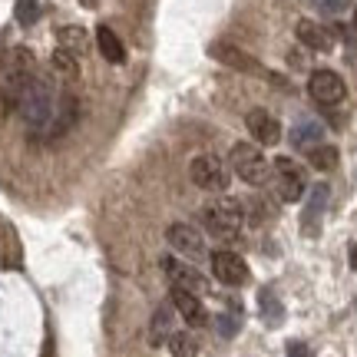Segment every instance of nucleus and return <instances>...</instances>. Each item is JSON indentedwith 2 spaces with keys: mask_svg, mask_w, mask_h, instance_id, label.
<instances>
[{
  "mask_svg": "<svg viewBox=\"0 0 357 357\" xmlns=\"http://www.w3.org/2000/svg\"><path fill=\"white\" fill-rule=\"evenodd\" d=\"M258 314L265 321L268 328H278L281 321H284V305H281V298L275 294V288H258Z\"/></svg>",
  "mask_w": 357,
  "mask_h": 357,
  "instance_id": "nucleus-15",
  "label": "nucleus"
},
{
  "mask_svg": "<svg viewBox=\"0 0 357 357\" xmlns=\"http://www.w3.org/2000/svg\"><path fill=\"white\" fill-rule=\"evenodd\" d=\"M354 30H357V7H354Z\"/></svg>",
  "mask_w": 357,
  "mask_h": 357,
  "instance_id": "nucleus-28",
  "label": "nucleus"
},
{
  "mask_svg": "<svg viewBox=\"0 0 357 357\" xmlns=\"http://www.w3.org/2000/svg\"><path fill=\"white\" fill-rule=\"evenodd\" d=\"M208 53L215 56L218 63H225L229 70H238V73H248V77H261V79H275L271 73H268L265 66L258 63L255 56H248L245 50H238V47H231V43H212L208 47Z\"/></svg>",
  "mask_w": 357,
  "mask_h": 357,
  "instance_id": "nucleus-8",
  "label": "nucleus"
},
{
  "mask_svg": "<svg viewBox=\"0 0 357 357\" xmlns=\"http://www.w3.org/2000/svg\"><path fill=\"white\" fill-rule=\"evenodd\" d=\"M169 301L176 305V311L185 318V324L189 328H202L205 321H208V314H205V307H202V301L195 298L192 291H182V288H172L169 291Z\"/></svg>",
  "mask_w": 357,
  "mask_h": 357,
  "instance_id": "nucleus-13",
  "label": "nucleus"
},
{
  "mask_svg": "<svg viewBox=\"0 0 357 357\" xmlns=\"http://www.w3.org/2000/svg\"><path fill=\"white\" fill-rule=\"evenodd\" d=\"M212 271H215L218 281H225V284H248V265H245L242 255H235V252H215L212 255Z\"/></svg>",
  "mask_w": 357,
  "mask_h": 357,
  "instance_id": "nucleus-11",
  "label": "nucleus"
},
{
  "mask_svg": "<svg viewBox=\"0 0 357 357\" xmlns=\"http://www.w3.org/2000/svg\"><path fill=\"white\" fill-rule=\"evenodd\" d=\"M294 33H298V40L305 43L307 50H318V53H328L334 47L331 33L324 30L321 24H314V20H298V26H294Z\"/></svg>",
  "mask_w": 357,
  "mask_h": 357,
  "instance_id": "nucleus-14",
  "label": "nucleus"
},
{
  "mask_svg": "<svg viewBox=\"0 0 357 357\" xmlns=\"http://www.w3.org/2000/svg\"><path fill=\"white\" fill-rule=\"evenodd\" d=\"M231 172L242 182H248V185H265L268 176H271V166L252 142H238L231 149Z\"/></svg>",
  "mask_w": 357,
  "mask_h": 357,
  "instance_id": "nucleus-3",
  "label": "nucleus"
},
{
  "mask_svg": "<svg viewBox=\"0 0 357 357\" xmlns=\"http://www.w3.org/2000/svg\"><path fill=\"white\" fill-rule=\"evenodd\" d=\"M96 47H100L102 60H109V63H126V47H123V40L116 37L109 26H96Z\"/></svg>",
  "mask_w": 357,
  "mask_h": 357,
  "instance_id": "nucleus-16",
  "label": "nucleus"
},
{
  "mask_svg": "<svg viewBox=\"0 0 357 357\" xmlns=\"http://www.w3.org/2000/svg\"><path fill=\"white\" fill-rule=\"evenodd\" d=\"M351 268L357 271V245H351Z\"/></svg>",
  "mask_w": 357,
  "mask_h": 357,
  "instance_id": "nucleus-27",
  "label": "nucleus"
},
{
  "mask_svg": "<svg viewBox=\"0 0 357 357\" xmlns=\"http://www.w3.org/2000/svg\"><path fill=\"white\" fill-rule=\"evenodd\" d=\"M307 93H311V100L321 102V106H337V102L347 96V86L334 70H314L311 79H307Z\"/></svg>",
  "mask_w": 357,
  "mask_h": 357,
  "instance_id": "nucleus-7",
  "label": "nucleus"
},
{
  "mask_svg": "<svg viewBox=\"0 0 357 357\" xmlns=\"http://www.w3.org/2000/svg\"><path fill=\"white\" fill-rule=\"evenodd\" d=\"M311 7L318 13H324V17H341V13H347L354 7V0H311Z\"/></svg>",
  "mask_w": 357,
  "mask_h": 357,
  "instance_id": "nucleus-25",
  "label": "nucleus"
},
{
  "mask_svg": "<svg viewBox=\"0 0 357 357\" xmlns=\"http://www.w3.org/2000/svg\"><path fill=\"white\" fill-rule=\"evenodd\" d=\"M271 172H275V185H278L281 202H298V199L305 195V169L298 166L294 159L278 155L275 166H271Z\"/></svg>",
  "mask_w": 357,
  "mask_h": 357,
  "instance_id": "nucleus-5",
  "label": "nucleus"
},
{
  "mask_svg": "<svg viewBox=\"0 0 357 357\" xmlns=\"http://www.w3.org/2000/svg\"><path fill=\"white\" fill-rule=\"evenodd\" d=\"M245 126H248V132H252L255 142H261V146H275V142L281 139V123L268 113V109H252V113L245 116Z\"/></svg>",
  "mask_w": 357,
  "mask_h": 357,
  "instance_id": "nucleus-12",
  "label": "nucleus"
},
{
  "mask_svg": "<svg viewBox=\"0 0 357 357\" xmlns=\"http://www.w3.org/2000/svg\"><path fill=\"white\" fill-rule=\"evenodd\" d=\"M215 331L222 334V337H235V334L242 331V314L238 311H225V314H218L215 318Z\"/></svg>",
  "mask_w": 357,
  "mask_h": 357,
  "instance_id": "nucleus-24",
  "label": "nucleus"
},
{
  "mask_svg": "<svg viewBox=\"0 0 357 357\" xmlns=\"http://www.w3.org/2000/svg\"><path fill=\"white\" fill-rule=\"evenodd\" d=\"M189 176H192V182L205 192H225L229 189V178H231L229 169L222 166V159H218V155H208V153L192 159Z\"/></svg>",
  "mask_w": 357,
  "mask_h": 357,
  "instance_id": "nucleus-4",
  "label": "nucleus"
},
{
  "mask_svg": "<svg viewBox=\"0 0 357 357\" xmlns=\"http://www.w3.org/2000/svg\"><path fill=\"white\" fill-rule=\"evenodd\" d=\"M172 331H176V328H172V307L162 305L159 311H155L153 328H149V344H153V347L166 344L169 337H172Z\"/></svg>",
  "mask_w": 357,
  "mask_h": 357,
  "instance_id": "nucleus-18",
  "label": "nucleus"
},
{
  "mask_svg": "<svg viewBox=\"0 0 357 357\" xmlns=\"http://www.w3.org/2000/svg\"><path fill=\"white\" fill-rule=\"evenodd\" d=\"M288 357H311V347L305 341H288Z\"/></svg>",
  "mask_w": 357,
  "mask_h": 357,
  "instance_id": "nucleus-26",
  "label": "nucleus"
},
{
  "mask_svg": "<svg viewBox=\"0 0 357 357\" xmlns=\"http://www.w3.org/2000/svg\"><path fill=\"white\" fill-rule=\"evenodd\" d=\"M307 162H311L314 169H321V172H328V169L337 166V149L318 142V146H311V149H307Z\"/></svg>",
  "mask_w": 357,
  "mask_h": 357,
  "instance_id": "nucleus-20",
  "label": "nucleus"
},
{
  "mask_svg": "<svg viewBox=\"0 0 357 357\" xmlns=\"http://www.w3.org/2000/svg\"><path fill=\"white\" fill-rule=\"evenodd\" d=\"M172 357H195L199 354V341L192 331H172V337L166 341Z\"/></svg>",
  "mask_w": 357,
  "mask_h": 357,
  "instance_id": "nucleus-19",
  "label": "nucleus"
},
{
  "mask_svg": "<svg viewBox=\"0 0 357 357\" xmlns=\"http://www.w3.org/2000/svg\"><path fill=\"white\" fill-rule=\"evenodd\" d=\"M166 242L176 248V255H185L189 261H202V258L208 255L202 231L192 229V225H185V222H176V225H169V229H166Z\"/></svg>",
  "mask_w": 357,
  "mask_h": 357,
  "instance_id": "nucleus-6",
  "label": "nucleus"
},
{
  "mask_svg": "<svg viewBox=\"0 0 357 357\" xmlns=\"http://www.w3.org/2000/svg\"><path fill=\"white\" fill-rule=\"evenodd\" d=\"M53 70L60 73V77H70V79H77L79 77V63H77V53H70V50H60L53 53Z\"/></svg>",
  "mask_w": 357,
  "mask_h": 357,
  "instance_id": "nucleus-22",
  "label": "nucleus"
},
{
  "mask_svg": "<svg viewBox=\"0 0 357 357\" xmlns=\"http://www.w3.org/2000/svg\"><path fill=\"white\" fill-rule=\"evenodd\" d=\"M56 40H60V47L70 53L86 50V30H79V26H63V30L56 33Z\"/></svg>",
  "mask_w": 357,
  "mask_h": 357,
  "instance_id": "nucleus-21",
  "label": "nucleus"
},
{
  "mask_svg": "<svg viewBox=\"0 0 357 357\" xmlns=\"http://www.w3.org/2000/svg\"><path fill=\"white\" fill-rule=\"evenodd\" d=\"M13 17L20 26H33L40 17V0H17L13 3Z\"/></svg>",
  "mask_w": 357,
  "mask_h": 357,
  "instance_id": "nucleus-23",
  "label": "nucleus"
},
{
  "mask_svg": "<svg viewBox=\"0 0 357 357\" xmlns=\"http://www.w3.org/2000/svg\"><path fill=\"white\" fill-rule=\"evenodd\" d=\"M56 100L60 96H56L50 79L33 73L30 83L24 86V93H20V102H17V113L30 126V132H47L50 129V119L56 113Z\"/></svg>",
  "mask_w": 357,
  "mask_h": 357,
  "instance_id": "nucleus-1",
  "label": "nucleus"
},
{
  "mask_svg": "<svg viewBox=\"0 0 357 357\" xmlns=\"http://www.w3.org/2000/svg\"><path fill=\"white\" fill-rule=\"evenodd\" d=\"M162 271H166V278L172 281V288H182V291H192V294L205 291V275L199 271V268L185 265L182 258L166 255L162 258Z\"/></svg>",
  "mask_w": 357,
  "mask_h": 357,
  "instance_id": "nucleus-10",
  "label": "nucleus"
},
{
  "mask_svg": "<svg viewBox=\"0 0 357 357\" xmlns=\"http://www.w3.org/2000/svg\"><path fill=\"white\" fill-rule=\"evenodd\" d=\"M324 139V126L321 123H298V126L291 129V146L294 149H311V146H318V142Z\"/></svg>",
  "mask_w": 357,
  "mask_h": 357,
  "instance_id": "nucleus-17",
  "label": "nucleus"
},
{
  "mask_svg": "<svg viewBox=\"0 0 357 357\" xmlns=\"http://www.w3.org/2000/svg\"><path fill=\"white\" fill-rule=\"evenodd\" d=\"M242 199H222V202H212L205 205L202 212V225L205 231L218 238V242H231V238H238V231H242Z\"/></svg>",
  "mask_w": 357,
  "mask_h": 357,
  "instance_id": "nucleus-2",
  "label": "nucleus"
},
{
  "mask_svg": "<svg viewBox=\"0 0 357 357\" xmlns=\"http://www.w3.org/2000/svg\"><path fill=\"white\" fill-rule=\"evenodd\" d=\"M328 199H331V189H328L324 182L311 185L305 212H301V231H305V238H318L321 235V222H324V212H328Z\"/></svg>",
  "mask_w": 357,
  "mask_h": 357,
  "instance_id": "nucleus-9",
  "label": "nucleus"
}]
</instances>
